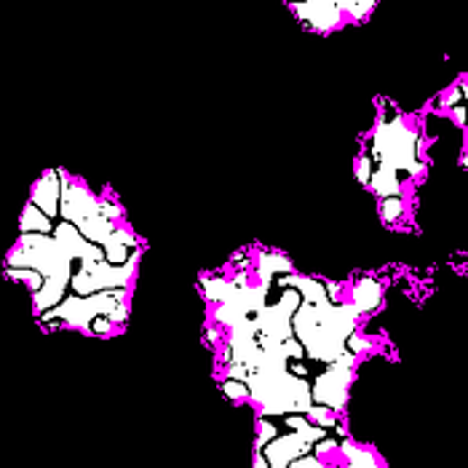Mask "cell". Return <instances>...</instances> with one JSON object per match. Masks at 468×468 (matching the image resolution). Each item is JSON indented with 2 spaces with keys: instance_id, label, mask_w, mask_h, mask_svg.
I'll return each instance as SVG.
<instances>
[{
  "instance_id": "9c48e42d",
  "label": "cell",
  "mask_w": 468,
  "mask_h": 468,
  "mask_svg": "<svg viewBox=\"0 0 468 468\" xmlns=\"http://www.w3.org/2000/svg\"><path fill=\"white\" fill-rule=\"evenodd\" d=\"M351 370H353V353L348 351L343 359L329 364L313 383V401L318 407H326L332 412H340L348 401V386H351Z\"/></svg>"
},
{
  "instance_id": "ba28073f",
  "label": "cell",
  "mask_w": 468,
  "mask_h": 468,
  "mask_svg": "<svg viewBox=\"0 0 468 468\" xmlns=\"http://www.w3.org/2000/svg\"><path fill=\"white\" fill-rule=\"evenodd\" d=\"M134 265H137V254L126 265H113L107 260H86V262H80V271H76L70 287L78 292V298H91L96 292H110V289H124L134 276Z\"/></svg>"
},
{
  "instance_id": "7c38bea8",
  "label": "cell",
  "mask_w": 468,
  "mask_h": 468,
  "mask_svg": "<svg viewBox=\"0 0 468 468\" xmlns=\"http://www.w3.org/2000/svg\"><path fill=\"white\" fill-rule=\"evenodd\" d=\"M295 14H300L316 30H332L340 24V5L337 0H313V3H298L292 5Z\"/></svg>"
},
{
  "instance_id": "4dcf8cb0",
  "label": "cell",
  "mask_w": 468,
  "mask_h": 468,
  "mask_svg": "<svg viewBox=\"0 0 468 468\" xmlns=\"http://www.w3.org/2000/svg\"><path fill=\"white\" fill-rule=\"evenodd\" d=\"M461 88H463V99H466V102H468V83H463Z\"/></svg>"
},
{
  "instance_id": "277c9868",
  "label": "cell",
  "mask_w": 468,
  "mask_h": 468,
  "mask_svg": "<svg viewBox=\"0 0 468 468\" xmlns=\"http://www.w3.org/2000/svg\"><path fill=\"white\" fill-rule=\"evenodd\" d=\"M62 220L76 225L80 235L96 246H107L110 238L115 235L113 220L102 212V201L91 198L86 188L80 185H65L62 188Z\"/></svg>"
},
{
  "instance_id": "83f0119b",
  "label": "cell",
  "mask_w": 468,
  "mask_h": 468,
  "mask_svg": "<svg viewBox=\"0 0 468 468\" xmlns=\"http://www.w3.org/2000/svg\"><path fill=\"white\" fill-rule=\"evenodd\" d=\"M367 348H370V343H367L364 337H356V335H353V337L348 340V351H351V353H359V351H367Z\"/></svg>"
},
{
  "instance_id": "603a6c76",
  "label": "cell",
  "mask_w": 468,
  "mask_h": 468,
  "mask_svg": "<svg viewBox=\"0 0 468 468\" xmlns=\"http://www.w3.org/2000/svg\"><path fill=\"white\" fill-rule=\"evenodd\" d=\"M273 439H279V434H276V428L271 426V423H265V420H260V439H257V447L260 450H265Z\"/></svg>"
},
{
  "instance_id": "3957f363",
  "label": "cell",
  "mask_w": 468,
  "mask_h": 468,
  "mask_svg": "<svg viewBox=\"0 0 468 468\" xmlns=\"http://www.w3.org/2000/svg\"><path fill=\"white\" fill-rule=\"evenodd\" d=\"M246 386L249 396L262 407L265 415H311L316 404L311 383L289 370L257 372L246 378Z\"/></svg>"
},
{
  "instance_id": "4316f807",
  "label": "cell",
  "mask_w": 468,
  "mask_h": 468,
  "mask_svg": "<svg viewBox=\"0 0 468 468\" xmlns=\"http://www.w3.org/2000/svg\"><path fill=\"white\" fill-rule=\"evenodd\" d=\"M401 215V198H389L386 204H383V217L386 220H396Z\"/></svg>"
},
{
  "instance_id": "30bf717a",
  "label": "cell",
  "mask_w": 468,
  "mask_h": 468,
  "mask_svg": "<svg viewBox=\"0 0 468 468\" xmlns=\"http://www.w3.org/2000/svg\"><path fill=\"white\" fill-rule=\"evenodd\" d=\"M324 439V431L318 426H308V428H295L292 434L287 436H279L273 439L265 450H262V458L268 461L271 468H289L295 461L306 458L311 445Z\"/></svg>"
},
{
  "instance_id": "44dd1931",
  "label": "cell",
  "mask_w": 468,
  "mask_h": 468,
  "mask_svg": "<svg viewBox=\"0 0 468 468\" xmlns=\"http://www.w3.org/2000/svg\"><path fill=\"white\" fill-rule=\"evenodd\" d=\"M308 418H313L316 423H321L324 428H332V426H337V420H335V415H332V409H326V407H313L311 415Z\"/></svg>"
},
{
  "instance_id": "4fadbf2b",
  "label": "cell",
  "mask_w": 468,
  "mask_h": 468,
  "mask_svg": "<svg viewBox=\"0 0 468 468\" xmlns=\"http://www.w3.org/2000/svg\"><path fill=\"white\" fill-rule=\"evenodd\" d=\"M281 287H289V289H298L303 295V303H329V295H326V287L316 279L308 276H284L279 279Z\"/></svg>"
},
{
  "instance_id": "d6986e66",
  "label": "cell",
  "mask_w": 468,
  "mask_h": 468,
  "mask_svg": "<svg viewBox=\"0 0 468 468\" xmlns=\"http://www.w3.org/2000/svg\"><path fill=\"white\" fill-rule=\"evenodd\" d=\"M204 284V295L206 300H220V303H228V298L234 295V281H225V279H201Z\"/></svg>"
},
{
  "instance_id": "2e32d148",
  "label": "cell",
  "mask_w": 468,
  "mask_h": 468,
  "mask_svg": "<svg viewBox=\"0 0 468 468\" xmlns=\"http://www.w3.org/2000/svg\"><path fill=\"white\" fill-rule=\"evenodd\" d=\"M370 188H372L378 196H383L386 201H389V198H399V193H401L399 177H396V171L389 169V166H378V169H375Z\"/></svg>"
},
{
  "instance_id": "8992f818",
  "label": "cell",
  "mask_w": 468,
  "mask_h": 468,
  "mask_svg": "<svg viewBox=\"0 0 468 468\" xmlns=\"http://www.w3.org/2000/svg\"><path fill=\"white\" fill-rule=\"evenodd\" d=\"M300 306H303V295L289 287L281 292V298L273 306H265V311L254 318L262 348H276L295 337V313Z\"/></svg>"
},
{
  "instance_id": "8fae6325",
  "label": "cell",
  "mask_w": 468,
  "mask_h": 468,
  "mask_svg": "<svg viewBox=\"0 0 468 468\" xmlns=\"http://www.w3.org/2000/svg\"><path fill=\"white\" fill-rule=\"evenodd\" d=\"M60 177H62V171H49V174H43V179H38L35 188H32V201H30V204H35V206H38L43 215H49V217L62 215V209H60V198H62Z\"/></svg>"
},
{
  "instance_id": "5bb4252c",
  "label": "cell",
  "mask_w": 468,
  "mask_h": 468,
  "mask_svg": "<svg viewBox=\"0 0 468 468\" xmlns=\"http://www.w3.org/2000/svg\"><path fill=\"white\" fill-rule=\"evenodd\" d=\"M19 231H22V235H46L54 231V225H51V217L49 215H43L35 204H27V209L22 215V223H19Z\"/></svg>"
},
{
  "instance_id": "484cf974",
  "label": "cell",
  "mask_w": 468,
  "mask_h": 468,
  "mask_svg": "<svg viewBox=\"0 0 468 468\" xmlns=\"http://www.w3.org/2000/svg\"><path fill=\"white\" fill-rule=\"evenodd\" d=\"M340 8H348V11H353L356 16H362V14H367V11H372L375 8V3H356V0H343V3H337Z\"/></svg>"
},
{
  "instance_id": "d4e9b609",
  "label": "cell",
  "mask_w": 468,
  "mask_h": 468,
  "mask_svg": "<svg viewBox=\"0 0 468 468\" xmlns=\"http://www.w3.org/2000/svg\"><path fill=\"white\" fill-rule=\"evenodd\" d=\"M372 163H370V158L364 156L359 161V169H356V177H359V182H364V185H370L372 182V174H375V169H370Z\"/></svg>"
},
{
  "instance_id": "9a60e30c",
  "label": "cell",
  "mask_w": 468,
  "mask_h": 468,
  "mask_svg": "<svg viewBox=\"0 0 468 468\" xmlns=\"http://www.w3.org/2000/svg\"><path fill=\"white\" fill-rule=\"evenodd\" d=\"M353 306L359 308V313L375 311L381 306V284L372 279H362L353 289Z\"/></svg>"
},
{
  "instance_id": "7402d4cb",
  "label": "cell",
  "mask_w": 468,
  "mask_h": 468,
  "mask_svg": "<svg viewBox=\"0 0 468 468\" xmlns=\"http://www.w3.org/2000/svg\"><path fill=\"white\" fill-rule=\"evenodd\" d=\"M254 468H271L268 466V461L262 458V453L257 455V461H254ZM289 468H321V463L316 461V458H311V455H306V458H300V461H295Z\"/></svg>"
},
{
  "instance_id": "f1b7e54d",
  "label": "cell",
  "mask_w": 468,
  "mask_h": 468,
  "mask_svg": "<svg viewBox=\"0 0 468 468\" xmlns=\"http://www.w3.org/2000/svg\"><path fill=\"white\" fill-rule=\"evenodd\" d=\"M453 118H455L458 126H466V107H463V105H455V107H453Z\"/></svg>"
},
{
  "instance_id": "1f68e13d",
  "label": "cell",
  "mask_w": 468,
  "mask_h": 468,
  "mask_svg": "<svg viewBox=\"0 0 468 468\" xmlns=\"http://www.w3.org/2000/svg\"><path fill=\"white\" fill-rule=\"evenodd\" d=\"M461 163H463V166H466V169H468V153H466V156H463V161H461Z\"/></svg>"
},
{
  "instance_id": "ac0fdd59",
  "label": "cell",
  "mask_w": 468,
  "mask_h": 468,
  "mask_svg": "<svg viewBox=\"0 0 468 468\" xmlns=\"http://www.w3.org/2000/svg\"><path fill=\"white\" fill-rule=\"evenodd\" d=\"M343 453L348 455V468H383L378 466V461H375V455L370 453V450H364V447H356L353 442H343Z\"/></svg>"
},
{
  "instance_id": "ffe728a7",
  "label": "cell",
  "mask_w": 468,
  "mask_h": 468,
  "mask_svg": "<svg viewBox=\"0 0 468 468\" xmlns=\"http://www.w3.org/2000/svg\"><path fill=\"white\" fill-rule=\"evenodd\" d=\"M5 273H8V279H19V281H27V284H30V287H32L35 292H38V289H43V284H46V279H43V276H41L38 271H32V268H16V271H14V268H8Z\"/></svg>"
},
{
  "instance_id": "6da1fadb",
  "label": "cell",
  "mask_w": 468,
  "mask_h": 468,
  "mask_svg": "<svg viewBox=\"0 0 468 468\" xmlns=\"http://www.w3.org/2000/svg\"><path fill=\"white\" fill-rule=\"evenodd\" d=\"M359 308L332 303H303L295 313V337L303 343L308 359L335 364L348 353Z\"/></svg>"
},
{
  "instance_id": "5b68a950",
  "label": "cell",
  "mask_w": 468,
  "mask_h": 468,
  "mask_svg": "<svg viewBox=\"0 0 468 468\" xmlns=\"http://www.w3.org/2000/svg\"><path fill=\"white\" fill-rule=\"evenodd\" d=\"M372 153L378 158V166H389L393 171L404 169L409 174L423 171L418 161V134L404 126V121H386L375 132V148Z\"/></svg>"
},
{
  "instance_id": "52a82bcc",
  "label": "cell",
  "mask_w": 468,
  "mask_h": 468,
  "mask_svg": "<svg viewBox=\"0 0 468 468\" xmlns=\"http://www.w3.org/2000/svg\"><path fill=\"white\" fill-rule=\"evenodd\" d=\"M124 308V289L96 292L91 298H65L54 311L43 313V318H65L70 326H78L91 332V324L105 313V318H113V313Z\"/></svg>"
},
{
  "instance_id": "7a4b0ae2",
  "label": "cell",
  "mask_w": 468,
  "mask_h": 468,
  "mask_svg": "<svg viewBox=\"0 0 468 468\" xmlns=\"http://www.w3.org/2000/svg\"><path fill=\"white\" fill-rule=\"evenodd\" d=\"M73 262L76 257L54 238V235H22V246L16 252H11L8 257V268H32L38 271L46 284L43 289L35 292L32 303L35 311L49 313L60 306V300H65L68 284H73Z\"/></svg>"
},
{
  "instance_id": "f546056e",
  "label": "cell",
  "mask_w": 468,
  "mask_h": 468,
  "mask_svg": "<svg viewBox=\"0 0 468 468\" xmlns=\"http://www.w3.org/2000/svg\"><path fill=\"white\" fill-rule=\"evenodd\" d=\"M110 324H113L110 318H105V321H94V324H91V332L102 335V332H107V329H110Z\"/></svg>"
},
{
  "instance_id": "e0dca14e",
  "label": "cell",
  "mask_w": 468,
  "mask_h": 468,
  "mask_svg": "<svg viewBox=\"0 0 468 468\" xmlns=\"http://www.w3.org/2000/svg\"><path fill=\"white\" fill-rule=\"evenodd\" d=\"M279 271H284V273H289V271H292V262H289L284 254H260L257 273H260L262 284H268V287H271V279H273Z\"/></svg>"
},
{
  "instance_id": "cb8c5ba5",
  "label": "cell",
  "mask_w": 468,
  "mask_h": 468,
  "mask_svg": "<svg viewBox=\"0 0 468 468\" xmlns=\"http://www.w3.org/2000/svg\"><path fill=\"white\" fill-rule=\"evenodd\" d=\"M223 390H225L231 399H243V396H249V386L241 383V381H225V383H223Z\"/></svg>"
}]
</instances>
